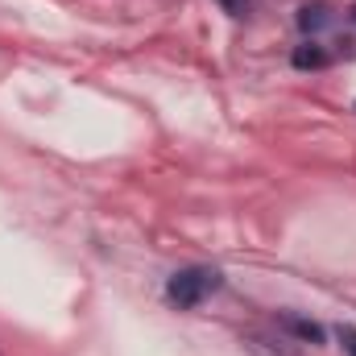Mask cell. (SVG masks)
I'll return each mask as SVG.
<instances>
[{
    "label": "cell",
    "mask_w": 356,
    "mask_h": 356,
    "mask_svg": "<svg viewBox=\"0 0 356 356\" xmlns=\"http://www.w3.org/2000/svg\"><path fill=\"white\" fill-rule=\"evenodd\" d=\"M220 290H224V273L216 266H182L166 277V302L178 311H195Z\"/></svg>",
    "instance_id": "1"
},
{
    "label": "cell",
    "mask_w": 356,
    "mask_h": 356,
    "mask_svg": "<svg viewBox=\"0 0 356 356\" xmlns=\"http://www.w3.org/2000/svg\"><path fill=\"white\" fill-rule=\"evenodd\" d=\"M273 323H277V332H286L298 344H311V348H323L327 344V327L315 323V319H307V315H298V311H277Z\"/></svg>",
    "instance_id": "2"
},
{
    "label": "cell",
    "mask_w": 356,
    "mask_h": 356,
    "mask_svg": "<svg viewBox=\"0 0 356 356\" xmlns=\"http://www.w3.org/2000/svg\"><path fill=\"white\" fill-rule=\"evenodd\" d=\"M332 21H336V13H332V4H323V0H307V4L294 13V25H298L307 38H319Z\"/></svg>",
    "instance_id": "3"
},
{
    "label": "cell",
    "mask_w": 356,
    "mask_h": 356,
    "mask_svg": "<svg viewBox=\"0 0 356 356\" xmlns=\"http://www.w3.org/2000/svg\"><path fill=\"white\" fill-rule=\"evenodd\" d=\"M290 63H294V71H323V67H332V54H327V46H319L315 38H307L302 46H294Z\"/></svg>",
    "instance_id": "4"
},
{
    "label": "cell",
    "mask_w": 356,
    "mask_h": 356,
    "mask_svg": "<svg viewBox=\"0 0 356 356\" xmlns=\"http://www.w3.org/2000/svg\"><path fill=\"white\" fill-rule=\"evenodd\" d=\"M336 340L344 344V356H356V327L353 323H340L336 327Z\"/></svg>",
    "instance_id": "5"
},
{
    "label": "cell",
    "mask_w": 356,
    "mask_h": 356,
    "mask_svg": "<svg viewBox=\"0 0 356 356\" xmlns=\"http://www.w3.org/2000/svg\"><path fill=\"white\" fill-rule=\"evenodd\" d=\"M228 17H249V8H253V0H216Z\"/></svg>",
    "instance_id": "6"
},
{
    "label": "cell",
    "mask_w": 356,
    "mask_h": 356,
    "mask_svg": "<svg viewBox=\"0 0 356 356\" xmlns=\"http://www.w3.org/2000/svg\"><path fill=\"white\" fill-rule=\"evenodd\" d=\"M348 13H353V21H356V4H353V8H348Z\"/></svg>",
    "instance_id": "7"
},
{
    "label": "cell",
    "mask_w": 356,
    "mask_h": 356,
    "mask_svg": "<svg viewBox=\"0 0 356 356\" xmlns=\"http://www.w3.org/2000/svg\"><path fill=\"white\" fill-rule=\"evenodd\" d=\"M353 108H356V104H353Z\"/></svg>",
    "instance_id": "8"
}]
</instances>
